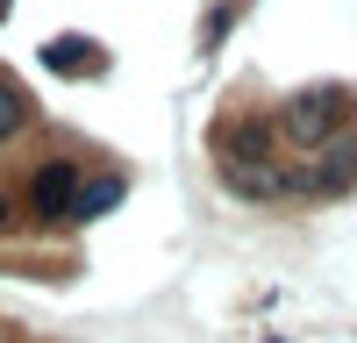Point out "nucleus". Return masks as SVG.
Returning <instances> with one entry per match:
<instances>
[{"instance_id":"nucleus-5","label":"nucleus","mask_w":357,"mask_h":343,"mask_svg":"<svg viewBox=\"0 0 357 343\" xmlns=\"http://www.w3.org/2000/svg\"><path fill=\"white\" fill-rule=\"evenodd\" d=\"M114 200H122V179H93V172H86V179H79V208H72V222H93L100 208H114Z\"/></svg>"},{"instance_id":"nucleus-3","label":"nucleus","mask_w":357,"mask_h":343,"mask_svg":"<svg viewBox=\"0 0 357 343\" xmlns=\"http://www.w3.org/2000/svg\"><path fill=\"white\" fill-rule=\"evenodd\" d=\"M357 179V136H343L336 151H321L314 165H301V179H286L293 193H343Z\"/></svg>"},{"instance_id":"nucleus-7","label":"nucleus","mask_w":357,"mask_h":343,"mask_svg":"<svg viewBox=\"0 0 357 343\" xmlns=\"http://www.w3.org/2000/svg\"><path fill=\"white\" fill-rule=\"evenodd\" d=\"M43 57H50L57 72H93V57H100V50H93V43H79V36H57Z\"/></svg>"},{"instance_id":"nucleus-2","label":"nucleus","mask_w":357,"mask_h":343,"mask_svg":"<svg viewBox=\"0 0 357 343\" xmlns=\"http://www.w3.org/2000/svg\"><path fill=\"white\" fill-rule=\"evenodd\" d=\"M343 93H321V86H314V93H301V100H286V136L293 143H329V136H343Z\"/></svg>"},{"instance_id":"nucleus-1","label":"nucleus","mask_w":357,"mask_h":343,"mask_svg":"<svg viewBox=\"0 0 357 343\" xmlns=\"http://www.w3.org/2000/svg\"><path fill=\"white\" fill-rule=\"evenodd\" d=\"M79 179H86V172H79L72 158H43L36 179H29V208H36V222H72V208H79Z\"/></svg>"},{"instance_id":"nucleus-4","label":"nucleus","mask_w":357,"mask_h":343,"mask_svg":"<svg viewBox=\"0 0 357 343\" xmlns=\"http://www.w3.org/2000/svg\"><path fill=\"white\" fill-rule=\"evenodd\" d=\"M222 186L243 200H272V193H286V172L279 165H222Z\"/></svg>"},{"instance_id":"nucleus-8","label":"nucleus","mask_w":357,"mask_h":343,"mask_svg":"<svg viewBox=\"0 0 357 343\" xmlns=\"http://www.w3.org/2000/svg\"><path fill=\"white\" fill-rule=\"evenodd\" d=\"M8 222H15V208H8V193H0V236H8Z\"/></svg>"},{"instance_id":"nucleus-6","label":"nucleus","mask_w":357,"mask_h":343,"mask_svg":"<svg viewBox=\"0 0 357 343\" xmlns=\"http://www.w3.org/2000/svg\"><path fill=\"white\" fill-rule=\"evenodd\" d=\"M22 122H29V93H22L8 72H0V143H8V136H22Z\"/></svg>"},{"instance_id":"nucleus-9","label":"nucleus","mask_w":357,"mask_h":343,"mask_svg":"<svg viewBox=\"0 0 357 343\" xmlns=\"http://www.w3.org/2000/svg\"><path fill=\"white\" fill-rule=\"evenodd\" d=\"M0 15H8V0H0Z\"/></svg>"}]
</instances>
